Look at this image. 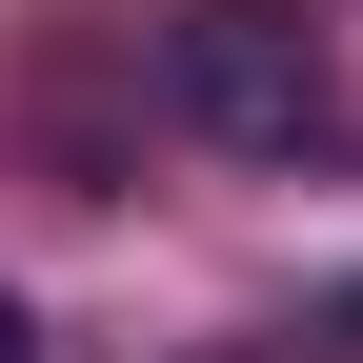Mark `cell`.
<instances>
[{"label":"cell","instance_id":"cell-2","mask_svg":"<svg viewBox=\"0 0 363 363\" xmlns=\"http://www.w3.org/2000/svg\"><path fill=\"white\" fill-rule=\"evenodd\" d=\"M0 363H40V323H21V283H0Z\"/></svg>","mask_w":363,"mask_h":363},{"label":"cell","instance_id":"cell-1","mask_svg":"<svg viewBox=\"0 0 363 363\" xmlns=\"http://www.w3.org/2000/svg\"><path fill=\"white\" fill-rule=\"evenodd\" d=\"M162 81H182V121H202V142H242V162H303V142L343 121V81H323V21H283V0H182Z\"/></svg>","mask_w":363,"mask_h":363}]
</instances>
